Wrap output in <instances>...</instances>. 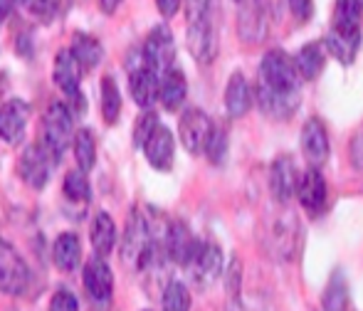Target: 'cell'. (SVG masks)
I'll return each instance as SVG.
<instances>
[{
	"label": "cell",
	"instance_id": "obj_7",
	"mask_svg": "<svg viewBox=\"0 0 363 311\" xmlns=\"http://www.w3.org/2000/svg\"><path fill=\"white\" fill-rule=\"evenodd\" d=\"M188 52L198 64H213L218 57V28L213 25L211 15L201 20H191L186 33Z\"/></svg>",
	"mask_w": 363,
	"mask_h": 311
},
{
	"label": "cell",
	"instance_id": "obj_41",
	"mask_svg": "<svg viewBox=\"0 0 363 311\" xmlns=\"http://www.w3.org/2000/svg\"><path fill=\"white\" fill-rule=\"evenodd\" d=\"M121 5V0H99V8H101V13H114L116 8Z\"/></svg>",
	"mask_w": 363,
	"mask_h": 311
},
{
	"label": "cell",
	"instance_id": "obj_38",
	"mask_svg": "<svg viewBox=\"0 0 363 311\" xmlns=\"http://www.w3.org/2000/svg\"><path fill=\"white\" fill-rule=\"evenodd\" d=\"M349 156H351V163H354L356 171L363 173V126L354 134V139H351Z\"/></svg>",
	"mask_w": 363,
	"mask_h": 311
},
{
	"label": "cell",
	"instance_id": "obj_17",
	"mask_svg": "<svg viewBox=\"0 0 363 311\" xmlns=\"http://www.w3.org/2000/svg\"><path fill=\"white\" fill-rule=\"evenodd\" d=\"M296 183H299V176H296V168L291 163V158L279 156L272 163V168H269V191H272V198L279 205L289 203V198L296 193Z\"/></svg>",
	"mask_w": 363,
	"mask_h": 311
},
{
	"label": "cell",
	"instance_id": "obj_40",
	"mask_svg": "<svg viewBox=\"0 0 363 311\" xmlns=\"http://www.w3.org/2000/svg\"><path fill=\"white\" fill-rule=\"evenodd\" d=\"M181 3L183 0H156V8L163 18H173V15L181 10Z\"/></svg>",
	"mask_w": 363,
	"mask_h": 311
},
{
	"label": "cell",
	"instance_id": "obj_37",
	"mask_svg": "<svg viewBox=\"0 0 363 311\" xmlns=\"http://www.w3.org/2000/svg\"><path fill=\"white\" fill-rule=\"evenodd\" d=\"M216 0H186V15H188V23L191 20H201L211 15V8Z\"/></svg>",
	"mask_w": 363,
	"mask_h": 311
},
{
	"label": "cell",
	"instance_id": "obj_26",
	"mask_svg": "<svg viewBox=\"0 0 363 311\" xmlns=\"http://www.w3.org/2000/svg\"><path fill=\"white\" fill-rule=\"evenodd\" d=\"M272 227V234L267 237V247L274 249L277 257H289L291 249L296 244V222H294V215H287V220H272L269 222Z\"/></svg>",
	"mask_w": 363,
	"mask_h": 311
},
{
	"label": "cell",
	"instance_id": "obj_3",
	"mask_svg": "<svg viewBox=\"0 0 363 311\" xmlns=\"http://www.w3.org/2000/svg\"><path fill=\"white\" fill-rule=\"evenodd\" d=\"M156 234L141 213H131L129 225H126L124 242H121V259L134 269H146L156 259Z\"/></svg>",
	"mask_w": 363,
	"mask_h": 311
},
{
	"label": "cell",
	"instance_id": "obj_21",
	"mask_svg": "<svg viewBox=\"0 0 363 311\" xmlns=\"http://www.w3.org/2000/svg\"><path fill=\"white\" fill-rule=\"evenodd\" d=\"M250 106H252V89L242 72H235L228 79V89H225V109L233 119H242Z\"/></svg>",
	"mask_w": 363,
	"mask_h": 311
},
{
	"label": "cell",
	"instance_id": "obj_32",
	"mask_svg": "<svg viewBox=\"0 0 363 311\" xmlns=\"http://www.w3.org/2000/svg\"><path fill=\"white\" fill-rule=\"evenodd\" d=\"M62 193L67 200L72 203H89L91 198V188H89V181H86V173L82 171V168H77V171H69L67 176H65V186H62Z\"/></svg>",
	"mask_w": 363,
	"mask_h": 311
},
{
	"label": "cell",
	"instance_id": "obj_19",
	"mask_svg": "<svg viewBox=\"0 0 363 311\" xmlns=\"http://www.w3.org/2000/svg\"><path fill=\"white\" fill-rule=\"evenodd\" d=\"M144 154L151 163V168L156 171H171L173 156H176V141L173 134L163 124H158V129L151 134V139L144 144Z\"/></svg>",
	"mask_w": 363,
	"mask_h": 311
},
{
	"label": "cell",
	"instance_id": "obj_15",
	"mask_svg": "<svg viewBox=\"0 0 363 311\" xmlns=\"http://www.w3.org/2000/svg\"><path fill=\"white\" fill-rule=\"evenodd\" d=\"M198 242H201V239L188 230L183 222H171V227H168L166 234H163V247H166L168 259L181 264V267H186V264L191 262Z\"/></svg>",
	"mask_w": 363,
	"mask_h": 311
},
{
	"label": "cell",
	"instance_id": "obj_31",
	"mask_svg": "<svg viewBox=\"0 0 363 311\" xmlns=\"http://www.w3.org/2000/svg\"><path fill=\"white\" fill-rule=\"evenodd\" d=\"M161 307L163 311H191V292L186 284L178 279L168 282L161 294Z\"/></svg>",
	"mask_w": 363,
	"mask_h": 311
},
{
	"label": "cell",
	"instance_id": "obj_18",
	"mask_svg": "<svg viewBox=\"0 0 363 311\" xmlns=\"http://www.w3.org/2000/svg\"><path fill=\"white\" fill-rule=\"evenodd\" d=\"M301 149L304 156L309 158L311 166H321L326 163V158L331 154V144H329V134H326L324 121L319 119H309L301 129Z\"/></svg>",
	"mask_w": 363,
	"mask_h": 311
},
{
	"label": "cell",
	"instance_id": "obj_43",
	"mask_svg": "<svg viewBox=\"0 0 363 311\" xmlns=\"http://www.w3.org/2000/svg\"><path fill=\"white\" fill-rule=\"evenodd\" d=\"M235 3H245V0H235Z\"/></svg>",
	"mask_w": 363,
	"mask_h": 311
},
{
	"label": "cell",
	"instance_id": "obj_23",
	"mask_svg": "<svg viewBox=\"0 0 363 311\" xmlns=\"http://www.w3.org/2000/svg\"><path fill=\"white\" fill-rule=\"evenodd\" d=\"M52 259H55V267L60 272H74L82 262V244L79 237L74 232H62L57 234L52 244Z\"/></svg>",
	"mask_w": 363,
	"mask_h": 311
},
{
	"label": "cell",
	"instance_id": "obj_6",
	"mask_svg": "<svg viewBox=\"0 0 363 311\" xmlns=\"http://www.w3.org/2000/svg\"><path fill=\"white\" fill-rule=\"evenodd\" d=\"M30 269L25 259L15 252L13 244L0 239V292L8 297H18L28 289Z\"/></svg>",
	"mask_w": 363,
	"mask_h": 311
},
{
	"label": "cell",
	"instance_id": "obj_34",
	"mask_svg": "<svg viewBox=\"0 0 363 311\" xmlns=\"http://www.w3.org/2000/svg\"><path fill=\"white\" fill-rule=\"evenodd\" d=\"M206 154H208V158H211L213 163H216V166H218V163H223L225 154H228V134H225V131L216 129V134H213Z\"/></svg>",
	"mask_w": 363,
	"mask_h": 311
},
{
	"label": "cell",
	"instance_id": "obj_11",
	"mask_svg": "<svg viewBox=\"0 0 363 311\" xmlns=\"http://www.w3.org/2000/svg\"><path fill=\"white\" fill-rule=\"evenodd\" d=\"M52 166H57V161L45 151L43 144L28 146L20 156V176L30 188H38V191L45 188V183L50 181Z\"/></svg>",
	"mask_w": 363,
	"mask_h": 311
},
{
	"label": "cell",
	"instance_id": "obj_12",
	"mask_svg": "<svg viewBox=\"0 0 363 311\" xmlns=\"http://www.w3.org/2000/svg\"><path fill=\"white\" fill-rule=\"evenodd\" d=\"M82 279H84V289L91 302H96V304L111 302V294H114V274H111V267L104 262L101 254H94V257L84 264V277Z\"/></svg>",
	"mask_w": 363,
	"mask_h": 311
},
{
	"label": "cell",
	"instance_id": "obj_13",
	"mask_svg": "<svg viewBox=\"0 0 363 311\" xmlns=\"http://www.w3.org/2000/svg\"><path fill=\"white\" fill-rule=\"evenodd\" d=\"M30 106L23 99H10L0 106V139L8 144H20L28 131Z\"/></svg>",
	"mask_w": 363,
	"mask_h": 311
},
{
	"label": "cell",
	"instance_id": "obj_27",
	"mask_svg": "<svg viewBox=\"0 0 363 311\" xmlns=\"http://www.w3.org/2000/svg\"><path fill=\"white\" fill-rule=\"evenodd\" d=\"M321 304H324V311H346L349 307V284H346V274L341 269L331 274Z\"/></svg>",
	"mask_w": 363,
	"mask_h": 311
},
{
	"label": "cell",
	"instance_id": "obj_4",
	"mask_svg": "<svg viewBox=\"0 0 363 311\" xmlns=\"http://www.w3.org/2000/svg\"><path fill=\"white\" fill-rule=\"evenodd\" d=\"M72 141H74L72 139V111H69L67 104H62V101H55V104H50L48 111H45L43 139H40V144L45 146V151H48L55 161H60Z\"/></svg>",
	"mask_w": 363,
	"mask_h": 311
},
{
	"label": "cell",
	"instance_id": "obj_24",
	"mask_svg": "<svg viewBox=\"0 0 363 311\" xmlns=\"http://www.w3.org/2000/svg\"><path fill=\"white\" fill-rule=\"evenodd\" d=\"M89 239H91V249H94V254L106 257V254L114 252L116 225H114V220H111V215H106V213H96L94 222H91V230H89Z\"/></svg>",
	"mask_w": 363,
	"mask_h": 311
},
{
	"label": "cell",
	"instance_id": "obj_25",
	"mask_svg": "<svg viewBox=\"0 0 363 311\" xmlns=\"http://www.w3.org/2000/svg\"><path fill=\"white\" fill-rule=\"evenodd\" d=\"M294 62H296V69H299L301 79H306V81L316 79L326 64V45L324 43L304 45V47L296 52Z\"/></svg>",
	"mask_w": 363,
	"mask_h": 311
},
{
	"label": "cell",
	"instance_id": "obj_14",
	"mask_svg": "<svg viewBox=\"0 0 363 311\" xmlns=\"http://www.w3.org/2000/svg\"><path fill=\"white\" fill-rule=\"evenodd\" d=\"M296 198H299L301 208L311 215H319L326 205V181L316 166L301 173L299 183H296Z\"/></svg>",
	"mask_w": 363,
	"mask_h": 311
},
{
	"label": "cell",
	"instance_id": "obj_8",
	"mask_svg": "<svg viewBox=\"0 0 363 311\" xmlns=\"http://www.w3.org/2000/svg\"><path fill=\"white\" fill-rule=\"evenodd\" d=\"M238 35L250 45L267 40L269 35V10L267 0H245L238 13Z\"/></svg>",
	"mask_w": 363,
	"mask_h": 311
},
{
	"label": "cell",
	"instance_id": "obj_20",
	"mask_svg": "<svg viewBox=\"0 0 363 311\" xmlns=\"http://www.w3.org/2000/svg\"><path fill=\"white\" fill-rule=\"evenodd\" d=\"M82 64L79 60L74 57L72 50H62L55 60V69H52V79L60 89L67 96H77L79 94V81H82Z\"/></svg>",
	"mask_w": 363,
	"mask_h": 311
},
{
	"label": "cell",
	"instance_id": "obj_30",
	"mask_svg": "<svg viewBox=\"0 0 363 311\" xmlns=\"http://www.w3.org/2000/svg\"><path fill=\"white\" fill-rule=\"evenodd\" d=\"M121 114V94L119 86L111 77L101 79V116H104L106 124H114Z\"/></svg>",
	"mask_w": 363,
	"mask_h": 311
},
{
	"label": "cell",
	"instance_id": "obj_39",
	"mask_svg": "<svg viewBox=\"0 0 363 311\" xmlns=\"http://www.w3.org/2000/svg\"><path fill=\"white\" fill-rule=\"evenodd\" d=\"M289 10L299 23H306L314 15V0H289Z\"/></svg>",
	"mask_w": 363,
	"mask_h": 311
},
{
	"label": "cell",
	"instance_id": "obj_36",
	"mask_svg": "<svg viewBox=\"0 0 363 311\" xmlns=\"http://www.w3.org/2000/svg\"><path fill=\"white\" fill-rule=\"evenodd\" d=\"M23 3L38 18H52L60 8V0H23Z\"/></svg>",
	"mask_w": 363,
	"mask_h": 311
},
{
	"label": "cell",
	"instance_id": "obj_10",
	"mask_svg": "<svg viewBox=\"0 0 363 311\" xmlns=\"http://www.w3.org/2000/svg\"><path fill=\"white\" fill-rule=\"evenodd\" d=\"M223 267H225L223 249H220L216 242H206V239L198 242L191 262L186 264V269L191 272V277L196 279L198 287H206V284L216 282L220 274H223Z\"/></svg>",
	"mask_w": 363,
	"mask_h": 311
},
{
	"label": "cell",
	"instance_id": "obj_28",
	"mask_svg": "<svg viewBox=\"0 0 363 311\" xmlns=\"http://www.w3.org/2000/svg\"><path fill=\"white\" fill-rule=\"evenodd\" d=\"M74 52V57L79 60V64L84 69H91L96 67V64L101 62V45L96 43L91 35H74L72 40V47H69Z\"/></svg>",
	"mask_w": 363,
	"mask_h": 311
},
{
	"label": "cell",
	"instance_id": "obj_29",
	"mask_svg": "<svg viewBox=\"0 0 363 311\" xmlns=\"http://www.w3.org/2000/svg\"><path fill=\"white\" fill-rule=\"evenodd\" d=\"M74 158H77V166L82 168V171H91L96 163V146H94V136H91L89 129H79L74 134Z\"/></svg>",
	"mask_w": 363,
	"mask_h": 311
},
{
	"label": "cell",
	"instance_id": "obj_35",
	"mask_svg": "<svg viewBox=\"0 0 363 311\" xmlns=\"http://www.w3.org/2000/svg\"><path fill=\"white\" fill-rule=\"evenodd\" d=\"M48 311H79V302H77V297L72 292L60 289V292H55L52 299H50Z\"/></svg>",
	"mask_w": 363,
	"mask_h": 311
},
{
	"label": "cell",
	"instance_id": "obj_5",
	"mask_svg": "<svg viewBox=\"0 0 363 311\" xmlns=\"http://www.w3.org/2000/svg\"><path fill=\"white\" fill-rule=\"evenodd\" d=\"M178 134H181V144L186 146L188 154L201 156L208 151L216 126H213L211 116L201 109H186L178 121Z\"/></svg>",
	"mask_w": 363,
	"mask_h": 311
},
{
	"label": "cell",
	"instance_id": "obj_16",
	"mask_svg": "<svg viewBox=\"0 0 363 311\" xmlns=\"http://www.w3.org/2000/svg\"><path fill=\"white\" fill-rule=\"evenodd\" d=\"M129 89L134 101L141 106V109H148L153 106V101L158 99V91H161V74L156 69H151L141 57V64L134 67V72L129 74Z\"/></svg>",
	"mask_w": 363,
	"mask_h": 311
},
{
	"label": "cell",
	"instance_id": "obj_9",
	"mask_svg": "<svg viewBox=\"0 0 363 311\" xmlns=\"http://www.w3.org/2000/svg\"><path fill=\"white\" fill-rule=\"evenodd\" d=\"M141 57L151 69H156L158 74L168 72L173 67V60H176V43H173V35L166 25H156V28L148 33L144 50H141Z\"/></svg>",
	"mask_w": 363,
	"mask_h": 311
},
{
	"label": "cell",
	"instance_id": "obj_22",
	"mask_svg": "<svg viewBox=\"0 0 363 311\" xmlns=\"http://www.w3.org/2000/svg\"><path fill=\"white\" fill-rule=\"evenodd\" d=\"M188 94V84H186V74L181 69L171 67L168 72L161 74V91H158V99H161L163 109L166 111H176L183 106Z\"/></svg>",
	"mask_w": 363,
	"mask_h": 311
},
{
	"label": "cell",
	"instance_id": "obj_44",
	"mask_svg": "<svg viewBox=\"0 0 363 311\" xmlns=\"http://www.w3.org/2000/svg\"><path fill=\"white\" fill-rule=\"evenodd\" d=\"M146 311H151V309H146Z\"/></svg>",
	"mask_w": 363,
	"mask_h": 311
},
{
	"label": "cell",
	"instance_id": "obj_42",
	"mask_svg": "<svg viewBox=\"0 0 363 311\" xmlns=\"http://www.w3.org/2000/svg\"><path fill=\"white\" fill-rule=\"evenodd\" d=\"M15 8V0H0V18H8Z\"/></svg>",
	"mask_w": 363,
	"mask_h": 311
},
{
	"label": "cell",
	"instance_id": "obj_1",
	"mask_svg": "<svg viewBox=\"0 0 363 311\" xmlns=\"http://www.w3.org/2000/svg\"><path fill=\"white\" fill-rule=\"evenodd\" d=\"M257 104L269 119L284 121L301 104V74L282 50H269L259 62Z\"/></svg>",
	"mask_w": 363,
	"mask_h": 311
},
{
	"label": "cell",
	"instance_id": "obj_2",
	"mask_svg": "<svg viewBox=\"0 0 363 311\" xmlns=\"http://www.w3.org/2000/svg\"><path fill=\"white\" fill-rule=\"evenodd\" d=\"M361 18L363 0H336L331 30L326 33V52L334 55L341 64H354L361 47Z\"/></svg>",
	"mask_w": 363,
	"mask_h": 311
},
{
	"label": "cell",
	"instance_id": "obj_33",
	"mask_svg": "<svg viewBox=\"0 0 363 311\" xmlns=\"http://www.w3.org/2000/svg\"><path fill=\"white\" fill-rule=\"evenodd\" d=\"M158 129V116L153 114V111H146V114L139 116V121H136L134 126V146H139V149H144V144L148 139H151V134Z\"/></svg>",
	"mask_w": 363,
	"mask_h": 311
}]
</instances>
